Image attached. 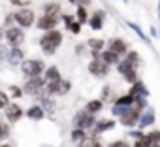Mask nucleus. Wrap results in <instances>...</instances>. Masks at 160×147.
<instances>
[{
	"mask_svg": "<svg viewBox=\"0 0 160 147\" xmlns=\"http://www.w3.org/2000/svg\"><path fill=\"white\" fill-rule=\"evenodd\" d=\"M60 43H62V32L60 30H49L40 38V47L45 55H55V51Z\"/></svg>",
	"mask_w": 160,
	"mask_h": 147,
	"instance_id": "f257e3e1",
	"label": "nucleus"
},
{
	"mask_svg": "<svg viewBox=\"0 0 160 147\" xmlns=\"http://www.w3.org/2000/svg\"><path fill=\"white\" fill-rule=\"evenodd\" d=\"M21 70L27 78H42L45 72V62L42 58H25L21 62Z\"/></svg>",
	"mask_w": 160,
	"mask_h": 147,
	"instance_id": "f03ea898",
	"label": "nucleus"
},
{
	"mask_svg": "<svg viewBox=\"0 0 160 147\" xmlns=\"http://www.w3.org/2000/svg\"><path fill=\"white\" fill-rule=\"evenodd\" d=\"M45 87H47V83H45L43 78H28L27 83L23 85V93L28 94V96L42 98V96L47 94V93H45Z\"/></svg>",
	"mask_w": 160,
	"mask_h": 147,
	"instance_id": "7ed1b4c3",
	"label": "nucleus"
},
{
	"mask_svg": "<svg viewBox=\"0 0 160 147\" xmlns=\"http://www.w3.org/2000/svg\"><path fill=\"white\" fill-rule=\"evenodd\" d=\"M72 124H73V128H77V130H92L94 126H96V119H94V115H91V113H87L85 109H81V111H77L75 115H73V119H72Z\"/></svg>",
	"mask_w": 160,
	"mask_h": 147,
	"instance_id": "20e7f679",
	"label": "nucleus"
},
{
	"mask_svg": "<svg viewBox=\"0 0 160 147\" xmlns=\"http://www.w3.org/2000/svg\"><path fill=\"white\" fill-rule=\"evenodd\" d=\"M70 89H72V83L62 78L55 83H49L45 87V93H47V96H66L70 93Z\"/></svg>",
	"mask_w": 160,
	"mask_h": 147,
	"instance_id": "39448f33",
	"label": "nucleus"
},
{
	"mask_svg": "<svg viewBox=\"0 0 160 147\" xmlns=\"http://www.w3.org/2000/svg\"><path fill=\"white\" fill-rule=\"evenodd\" d=\"M15 23L19 25V28H28L32 25H36V15L30 8H23V10H17L15 13Z\"/></svg>",
	"mask_w": 160,
	"mask_h": 147,
	"instance_id": "423d86ee",
	"label": "nucleus"
},
{
	"mask_svg": "<svg viewBox=\"0 0 160 147\" xmlns=\"http://www.w3.org/2000/svg\"><path fill=\"white\" fill-rule=\"evenodd\" d=\"M117 72L121 74V76L128 81V83H136V81H139L138 79V72H136V68L130 64V62H126V60H121L119 64H117Z\"/></svg>",
	"mask_w": 160,
	"mask_h": 147,
	"instance_id": "0eeeda50",
	"label": "nucleus"
},
{
	"mask_svg": "<svg viewBox=\"0 0 160 147\" xmlns=\"http://www.w3.org/2000/svg\"><path fill=\"white\" fill-rule=\"evenodd\" d=\"M139 117H141V111H139V109H136L134 106H130V108H128L121 117H119V123H121L122 126H128V128H130V126H136V124H138Z\"/></svg>",
	"mask_w": 160,
	"mask_h": 147,
	"instance_id": "6e6552de",
	"label": "nucleus"
},
{
	"mask_svg": "<svg viewBox=\"0 0 160 147\" xmlns=\"http://www.w3.org/2000/svg\"><path fill=\"white\" fill-rule=\"evenodd\" d=\"M4 38H6V42L12 47H19L25 42V30L19 28V27H13V28H10V30L4 32Z\"/></svg>",
	"mask_w": 160,
	"mask_h": 147,
	"instance_id": "1a4fd4ad",
	"label": "nucleus"
},
{
	"mask_svg": "<svg viewBox=\"0 0 160 147\" xmlns=\"http://www.w3.org/2000/svg\"><path fill=\"white\" fill-rule=\"evenodd\" d=\"M89 72L92 74V76H96V78H106L109 74V66L104 64L100 58H92L89 62Z\"/></svg>",
	"mask_w": 160,
	"mask_h": 147,
	"instance_id": "9d476101",
	"label": "nucleus"
},
{
	"mask_svg": "<svg viewBox=\"0 0 160 147\" xmlns=\"http://www.w3.org/2000/svg\"><path fill=\"white\" fill-rule=\"evenodd\" d=\"M58 21H60V17L42 15V17H36V27H38L40 30H45V32H49V30H55V27L58 25Z\"/></svg>",
	"mask_w": 160,
	"mask_h": 147,
	"instance_id": "9b49d317",
	"label": "nucleus"
},
{
	"mask_svg": "<svg viewBox=\"0 0 160 147\" xmlns=\"http://www.w3.org/2000/svg\"><path fill=\"white\" fill-rule=\"evenodd\" d=\"M108 49L113 51V53L119 55V57H126V53H128V43H126L124 40H121V38H113V40H109Z\"/></svg>",
	"mask_w": 160,
	"mask_h": 147,
	"instance_id": "f8f14e48",
	"label": "nucleus"
},
{
	"mask_svg": "<svg viewBox=\"0 0 160 147\" xmlns=\"http://www.w3.org/2000/svg\"><path fill=\"white\" fill-rule=\"evenodd\" d=\"M4 113H6V119L10 121V123H17V121H21V117H23V108L19 106V104H10L6 109H4Z\"/></svg>",
	"mask_w": 160,
	"mask_h": 147,
	"instance_id": "ddd939ff",
	"label": "nucleus"
},
{
	"mask_svg": "<svg viewBox=\"0 0 160 147\" xmlns=\"http://www.w3.org/2000/svg\"><path fill=\"white\" fill-rule=\"evenodd\" d=\"M104 21H106V12L104 10H96L89 17V25H91L92 30H102L104 28Z\"/></svg>",
	"mask_w": 160,
	"mask_h": 147,
	"instance_id": "4468645a",
	"label": "nucleus"
},
{
	"mask_svg": "<svg viewBox=\"0 0 160 147\" xmlns=\"http://www.w3.org/2000/svg\"><path fill=\"white\" fill-rule=\"evenodd\" d=\"M151 124H154V109L147 108V109H143V113H141V117H139V121H138L136 126L138 128H147Z\"/></svg>",
	"mask_w": 160,
	"mask_h": 147,
	"instance_id": "2eb2a0df",
	"label": "nucleus"
},
{
	"mask_svg": "<svg viewBox=\"0 0 160 147\" xmlns=\"http://www.w3.org/2000/svg\"><path fill=\"white\" fill-rule=\"evenodd\" d=\"M6 60H8V64H21L23 60H25V53H23V49H19V47H12V49H8V57H6Z\"/></svg>",
	"mask_w": 160,
	"mask_h": 147,
	"instance_id": "dca6fc26",
	"label": "nucleus"
},
{
	"mask_svg": "<svg viewBox=\"0 0 160 147\" xmlns=\"http://www.w3.org/2000/svg\"><path fill=\"white\" fill-rule=\"evenodd\" d=\"M87 45H89V49H91L92 57H94V58H98V57H100V53H102V51H104V47H106V42H104V40H100V38H91Z\"/></svg>",
	"mask_w": 160,
	"mask_h": 147,
	"instance_id": "f3484780",
	"label": "nucleus"
},
{
	"mask_svg": "<svg viewBox=\"0 0 160 147\" xmlns=\"http://www.w3.org/2000/svg\"><path fill=\"white\" fill-rule=\"evenodd\" d=\"M98 58H100L104 64H108V66H111V64H115V66H117V64L121 62V57H119V55H115V53H113V51H109V49H104V51L100 53V57H98Z\"/></svg>",
	"mask_w": 160,
	"mask_h": 147,
	"instance_id": "a211bd4d",
	"label": "nucleus"
},
{
	"mask_svg": "<svg viewBox=\"0 0 160 147\" xmlns=\"http://www.w3.org/2000/svg\"><path fill=\"white\" fill-rule=\"evenodd\" d=\"M43 79H45L47 85H49V83H55V81H58V79H62L60 70H58L57 66H47V68H45V76H43Z\"/></svg>",
	"mask_w": 160,
	"mask_h": 147,
	"instance_id": "6ab92c4d",
	"label": "nucleus"
},
{
	"mask_svg": "<svg viewBox=\"0 0 160 147\" xmlns=\"http://www.w3.org/2000/svg\"><path fill=\"white\" fill-rule=\"evenodd\" d=\"M128 94H132L134 100H136V98H147V96H149V91H147V87H145L141 81H136V83L132 85V89H130Z\"/></svg>",
	"mask_w": 160,
	"mask_h": 147,
	"instance_id": "aec40b11",
	"label": "nucleus"
},
{
	"mask_svg": "<svg viewBox=\"0 0 160 147\" xmlns=\"http://www.w3.org/2000/svg\"><path fill=\"white\" fill-rule=\"evenodd\" d=\"M115 126H117V123H115L113 119H100V121H96V126H94V130H96V134H102V132L113 130Z\"/></svg>",
	"mask_w": 160,
	"mask_h": 147,
	"instance_id": "412c9836",
	"label": "nucleus"
},
{
	"mask_svg": "<svg viewBox=\"0 0 160 147\" xmlns=\"http://www.w3.org/2000/svg\"><path fill=\"white\" fill-rule=\"evenodd\" d=\"M40 108L43 109V111H47V113H55L57 111V102L53 100V96H42L40 98Z\"/></svg>",
	"mask_w": 160,
	"mask_h": 147,
	"instance_id": "4be33fe9",
	"label": "nucleus"
},
{
	"mask_svg": "<svg viewBox=\"0 0 160 147\" xmlns=\"http://www.w3.org/2000/svg\"><path fill=\"white\" fill-rule=\"evenodd\" d=\"M27 117H28L30 121H42V119L45 117V111L40 108V104H36V106H30V108L27 109Z\"/></svg>",
	"mask_w": 160,
	"mask_h": 147,
	"instance_id": "5701e85b",
	"label": "nucleus"
},
{
	"mask_svg": "<svg viewBox=\"0 0 160 147\" xmlns=\"http://www.w3.org/2000/svg\"><path fill=\"white\" fill-rule=\"evenodd\" d=\"M43 15H51V17H60L62 12H60V4L57 2H49L43 6Z\"/></svg>",
	"mask_w": 160,
	"mask_h": 147,
	"instance_id": "b1692460",
	"label": "nucleus"
},
{
	"mask_svg": "<svg viewBox=\"0 0 160 147\" xmlns=\"http://www.w3.org/2000/svg\"><path fill=\"white\" fill-rule=\"evenodd\" d=\"M102 108H104V102H102V100H89L83 109H85L87 113H91V115H96L98 111H102Z\"/></svg>",
	"mask_w": 160,
	"mask_h": 147,
	"instance_id": "393cba45",
	"label": "nucleus"
},
{
	"mask_svg": "<svg viewBox=\"0 0 160 147\" xmlns=\"http://www.w3.org/2000/svg\"><path fill=\"white\" fill-rule=\"evenodd\" d=\"M70 139L73 141V143H83V141H87L89 138H87V132L85 130H77V128H73L72 130V134H70Z\"/></svg>",
	"mask_w": 160,
	"mask_h": 147,
	"instance_id": "a878e982",
	"label": "nucleus"
},
{
	"mask_svg": "<svg viewBox=\"0 0 160 147\" xmlns=\"http://www.w3.org/2000/svg\"><path fill=\"white\" fill-rule=\"evenodd\" d=\"M75 21H77L79 25L89 23V13H87V10H85L83 6H77V10H75Z\"/></svg>",
	"mask_w": 160,
	"mask_h": 147,
	"instance_id": "bb28decb",
	"label": "nucleus"
},
{
	"mask_svg": "<svg viewBox=\"0 0 160 147\" xmlns=\"http://www.w3.org/2000/svg\"><path fill=\"white\" fill-rule=\"evenodd\" d=\"M134 96L132 94H124V96H119L117 100H115V106H126V108H130V106H134Z\"/></svg>",
	"mask_w": 160,
	"mask_h": 147,
	"instance_id": "cd10ccee",
	"label": "nucleus"
},
{
	"mask_svg": "<svg viewBox=\"0 0 160 147\" xmlns=\"http://www.w3.org/2000/svg\"><path fill=\"white\" fill-rule=\"evenodd\" d=\"M124 60H126V62H130L134 68H138V64H139V55H138V51H128Z\"/></svg>",
	"mask_w": 160,
	"mask_h": 147,
	"instance_id": "c85d7f7f",
	"label": "nucleus"
},
{
	"mask_svg": "<svg viewBox=\"0 0 160 147\" xmlns=\"http://www.w3.org/2000/svg\"><path fill=\"white\" fill-rule=\"evenodd\" d=\"M149 143H160V130H151L149 134H145Z\"/></svg>",
	"mask_w": 160,
	"mask_h": 147,
	"instance_id": "c756f323",
	"label": "nucleus"
},
{
	"mask_svg": "<svg viewBox=\"0 0 160 147\" xmlns=\"http://www.w3.org/2000/svg\"><path fill=\"white\" fill-rule=\"evenodd\" d=\"M128 27H130V28H132V30H134V32H136V34H138V36H139V38H141L143 42H145V43H149V40H147V36L143 34V30H141V28H139V27H138L136 23H128Z\"/></svg>",
	"mask_w": 160,
	"mask_h": 147,
	"instance_id": "7c9ffc66",
	"label": "nucleus"
},
{
	"mask_svg": "<svg viewBox=\"0 0 160 147\" xmlns=\"http://www.w3.org/2000/svg\"><path fill=\"white\" fill-rule=\"evenodd\" d=\"M8 136H10V124L0 121V139H6Z\"/></svg>",
	"mask_w": 160,
	"mask_h": 147,
	"instance_id": "2f4dec72",
	"label": "nucleus"
},
{
	"mask_svg": "<svg viewBox=\"0 0 160 147\" xmlns=\"http://www.w3.org/2000/svg\"><path fill=\"white\" fill-rule=\"evenodd\" d=\"M60 19H62V23L66 25V28H70V27H72V23L75 21V15H70V13H62V15H60Z\"/></svg>",
	"mask_w": 160,
	"mask_h": 147,
	"instance_id": "473e14b6",
	"label": "nucleus"
},
{
	"mask_svg": "<svg viewBox=\"0 0 160 147\" xmlns=\"http://www.w3.org/2000/svg\"><path fill=\"white\" fill-rule=\"evenodd\" d=\"M10 106V98H8V94L4 93V91H0V109H6Z\"/></svg>",
	"mask_w": 160,
	"mask_h": 147,
	"instance_id": "72a5a7b5",
	"label": "nucleus"
},
{
	"mask_svg": "<svg viewBox=\"0 0 160 147\" xmlns=\"http://www.w3.org/2000/svg\"><path fill=\"white\" fill-rule=\"evenodd\" d=\"M10 93H12V96H13V98H21V96H25L23 89H21V87H17V85H12V87H10Z\"/></svg>",
	"mask_w": 160,
	"mask_h": 147,
	"instance_id": "f704fd0d",
	"label": "nucleus"
},
{
	"mask_svg": "<svg viewBox=\"0 0 160 147\" xmlns=\"http://www.w3.org/2000/svg\"><path fill=\"white\" fill-rule=\"evenodd\" d=\"M10 2L13 4V6H17V8H28L30 4H32V0H10Z\"/></svg>",
	"mask_w": 160,
	"mask_h": 147,
	"instance_id": "c9c22d12",
	"label": "nucleus"
},
{
	"mask_svg": "<svg viewBox=\"0 0 160 147\" xmlns=\"http://www.w3.org/2000/svg\"><path fill=\"white\" fill-rule=\"evenodd\" d=\"M108 147H132L126 139H115V141H111Z\"/></svg>",
	"mask_w": 160,
	"mask_h": 147,
	"instance_id": "e433bc0d",
	"label": "nucleus"
},
{
	"mask_svg": "<svg viewBox=\"0 0 160 147\" xmlns=\"http://www.w3.org/2000/svg\"><path fill=\"white\" fill-rule=\"evenodd\" d=\"M68 30H70L72 34H81V25H79L77 21H73V23H72V27H70Z\"/></svg>",
	"mask_w": 160,
	"mask_h": 147,
	"instance_id": "4c0bfd02",
	"label": "nucleus"
},
{
	"mask_svg": "<svg viewBox=\"0 0 160 147\" xmlns=\"http://www.w3.org/2000/svg\"><path fill=\"white\" fill-rule=\"evenodd\" d=\"M13 21H15V15H13V13H8V15H6V21H4L6 27H8V30L13 28Z\"/></svg>",
	"mask_w": 160,
	"mask_h": 147,
	"instance_id": "58836bf2",
	"label": "nucleus"
},
{
	"mask_svg": "<svg viewBox=\"0 0 160 147\" xmlns=\"http://www.w3.org/2000/svg\"><path fill=\"white\" fill-rule=\"evenodd\" d=\"M6 57H8V47L4 43H0V60H6Z\"/></svg>",
	"mask_w": 160,
	"mask_h": 147,
	"instance_id": "ea45409f",
	"label": "nucleus"
},
{
	"mask_svg": "<svg viewBox=\"0 0 160 147\" xmlns=\"http://www.w3.org/2000/svg\"><path fill=\"white\" fill-rule=\"evenodd\" d=\"M75 53H77V55H83V53H85V45H77V47H75Z\"/></svg>",
	"mask_w": 160,
	"mask_h": 147,
	"instance_id": "a19ab883",
	"label": "nucleus"
},
{
	"mask_svg": "<svg viewBox=\"0 0 160 147\" xmlns=\"http://www.w3.org/2000/svg\"><path fill=\"white\" fill-rule=\"evenodd\" d=\"M89 2H91V0H79V6L85 8V6H89Z\"/></svg>",
	"mask_w": 160,
	"mask_h": 147,
	"instance_id": "79ce46f5",
	"label": "nucleus"
},
{
	"mask_svg": "<svg viewBox=\"0 0 160 147\" xmlns=\"http://www.w3.org/2000/svg\"><path fill=\"white\" fill-rule=\"evenodd\" d=\"M77 147H92V143H89V141H83V143H79Z\"/></svg>",
	"mask_w": 160,
	"mask_h": 147,
	"instance_id": "37998d69",
	"label": "nucleus"
},
{
	"mask_svg": "<svg viewBox=\"0 0 160 147\" xmlns=\"http://www.w3.org/2000/svg\"><path fill=\"white\" fill-rule=\"evenodd\" d=\"M2 38H4V28L0 27V43H2Z\"/></svg>",
	"mask_w": 160,
	"mask_h": 147,
	"instance_id": "c03bdc74",
	"label": "nucleus"
},
{
	"mask_svg": "<svg viewBox=\"0 0 160 147\" xmlns=\"http://www.w3.org/2000/svg\"><path fill=\"white\" fill-rule=\"evenodd\" d=\"M92 147H104V145H102L100 141H92Z\"/></svg>",
	"mask_w": 160,
	"mask_h": 147,
	"instance_id": "a18cd8bd",
	"label": "nucleus"
},
{
	"mask_svg": "<svg viewBox=\"0 0 160 147\" xmlns=\"http://www.w3.org/2000/svg\"><path fill=\"white\" fill-rule=\"evenodd\" d=\"M68 2H72V4L75 6V4H79V0H68Z\"/></svg>",
	"mask_w": 160,
	"mask_h": 147,
	"instance_id": "49530a36",
	"label": "nucleus"
},
{
	"mask_svg": "<svg viewBox=\"0 0 160 147\" xmlns=\"http://www.w3.org/2000/svg\"><path fill=\"white\" fill-rule=\"evenodd\" d=\"M149 147H160V143H151Z\"/></svg>",
	"mask_w": 160,
	"mask_h": 147,
	"instance_id": "de8ad7c7",
	"label": "nucleus"
},
{
	"mask_svg": "<svg viewBox=\"0 0 160 147\" xmlns=\"http://www.w3.org/2000/svg\"><path fill=\"white\" fill-rule=\"evenodd\" d=\"M0 147H12L10 143H2V145H0Z\"/></svg>",
	"mask_w": 160,
	"mask_h": 147,
	"instance_id": "09e8293b",
	"label": "nucleus"
},
{
	"mask_svg": "<svg viewBox=\"0 0 160 147\" xmlns=\"http://www.w3.org/2000/svg\"><path fill=\"white\" fill-rule=\"evenodd\" d=\"M158 13H160V4H158Z\"/></svg>",
	"mask_w": 160,
	"mask_h": 147,
	"instance_id": "8fccbe9b",
	"label": "nucleus"
}]
</instances>
